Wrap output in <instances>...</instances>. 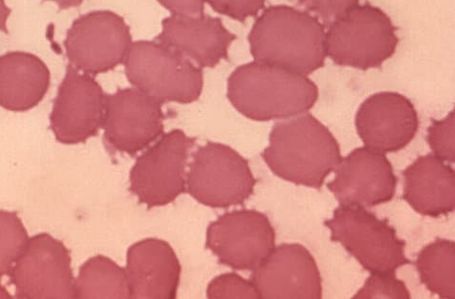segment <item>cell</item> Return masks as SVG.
<instances>
[{
	"label": "cell",
	"mask_w": 455,
	"mask_h": 299,
	"mask_svg": "<svg viewBox=\"0 0 455 299\" xmlns=\"http://www.w3.org/2000/svg\"><path fill=\"white\" fill-rule=\"evenodd\" d=\"M261 156L281 179L316 189L342 159L334 135L308 114L275 123Z\"/></svg>",
	"instance_id": "6da1fadb"
},
{
	"label": "cell",
	"mask_w": 455,
	"mask_h": 299,
	"mask_svg": "<svg viewBox=\"0 0 455 299\" xmlns=\"http://www.w3.org/2000/svg\"><path fill=\"white\" fill-rule=\"evenodd\" d=\"M325 35L324 25L309 12L272 6L253 26L251 51L257 62L308 75L324 66Z\"/></svg>",
	"instance_id": "7a4b0ae2"
},
{
	"label": "cell",
	"mask_w": 455,
	"mask_h": 299,
	"mask_svg": "<svg viewBox=\"0 0 455 299\" xmlns=\"http://www.w3.org/2000/svg\"><path fill=\"white\" fill-rule=\"evenodd\" d=\"M228 98L245 117L267 122L307 113L319 98V89L307 75L254 61L230 75Z\"/></svg>",
	"instance_id": "3957f363"
},
{
	"label": "cell",
	"mask_w": 455,
	"mask_h": 299,
	"mask_svg": "<svg viewBox=\"0 0 455 299\" xmlns=\"http://www.w3.org/2000/svg\"><path fill=\"white\" fill-rule=\"evenodd\" d=\"M398 45L391 19L373 5H356L328 27L326 56L337 65L369 70L391 59Z\"/></svg>",
	"instance_id": "277c9868"
},
{
	"label": "cell",
	"mask_w": 455,
	"mask_h": 299,
	"mask_svg": "<svg viewBox=\"0 0 455 299\" xmlns=\"http://www.w3.org/2000/svg\"><path fill=\"white\" fill-rule=\"evenodd\" d=\"M331 240L337 241L370 273H395L410 264L406 242L387 220H380L363 207L340 205L324 222Z\"/></svg>",
	"instance_id": "5b68a950"
},
{
	"label": "cell",
	"mask_w": 455,
	"mask_h": 299,
	"mask_svg": "<svg viewBox=\"0 0 455 299\" xmlns=\"http://www.w3.org/2000/svg\"><path fill=\"white\" fill-rule=\"evenodd\" d=\"M124 62L135 89L161 104H188L200 98L204 83L200 67L159 43H132Z\"/></svg>",
	"instance_id": "8992f818"
},
{
	"label": "cell",
	"mask_w": 455,
	"mask_h": 299,
	"mask_svg": "<svg viewBox=\"0 0 455 299\" xmlns=\"http://www.w3.org/2000/svg\"><path fill=\"white\" fill-rule=\"evenodd\" d=\"M257 181L248 161L233 148L216 143L201 146L188 174V193L202 205L227 209L243 205Z\"/></svg>",
	"instance_id": "52a82bcc"
},
{
	"label": "cell",
	"mask_w": 455,
	"mask_h": 299,
	"mask_svg": "<svg viewBox=\"0 0 455 299\" xmlns=\"http://www.w3.org/2000/svg\"><path fill=\"white\" fill-rule=\"evenodd\" d=\"M196 140L175 130L149 147L135 162L131 192L148 209L169 205L186 193L188 154Z\"/></svg>",
	"instance_id": "ba28073f"
},
{
	"label": "cell",
	"mask_w": 455,
	"mask_h": 299,
	"mask_svg": "<svg viewBox=\"0 0 455 299\" xmlns=\"http://www.w3.org/2000/svg\"><path fill=\"white\" fill-rule=\"evenodd\" d=\"M132 44L129 26L109 11L92 12L76 20L64 43L70 65L90 75L115 69L125 61Z\"/></svg>",
	"instance_id": "9c48e42d"
},
{
	"label": "cell",
	"mask_w": 455,
	"mask_h": 299,
	"mask_svg": "<svg viewBox=\"0 0 455 299\" xmlns=\"http://www.w3.org/2000/svg\"><path fill=\"white\" fill-rule=\"evenodd\" d=\"M70 252L49 234L28 240L13 265L10 279L20 299L76 298V279Z\"/></svg>",
	"instance_id": "30bf717a"
},
{
	"label": "cell",
	"mask_w": 455,
	"mask_h": 299,
	"mask_svg": "<svg viewBox=\"0 0 455 299\" xmlns=\"http://www.w3.org/2000/svg\"><path fill=\"white\" fill-rule=\"evenodd\" d=\"M275 230L268 217L255 210L220 216L206 234V248L220 264L240 271H254L275 248Z\"/></svg>",
	"instance_id": "8fae6325"
},
{
	"label": "cell",
	"mask_w": 455,
	"mask_h": 299,
	"mask_svg": "<svg viewBox=\"0 0 455 299\" xmlns=\"http://www.w3.org/2000/svg\"><path fill=\"white\" fill-rule=\"evenodd\" d=\"M107 95L92 75L67 67L50 115L51 130L60 143H85L103 126Z\"/></svg>",
	"instance_id": "7c38bea8"
},
{
	"label": "cell",
	"mask_w": 455,
	"mask_h": 299,
	"mask_svg": "<svg viewBox=\"0 0 455 299\" xmlns=\"http://www.w3.org/2000/svg\"><path fill=\"white\" fill-rule=\"evenodd\" d=\"M161 103L137 89L107 95L102 128L114 151L135 155L157 140L164 130Z\"/></svg>",
	"instance_id": "4fadbf2b"
},
{
	"label": "cell",
	"mask_w": 455,
	"mask_h": 299,
	"mask_svg": "<svg viewBox=\"0 0 455 299\" xmlns=\"http://www.w3.org/2000/svg\"><path fill=\"white\" fill-rule=\"evenodd\" d=\"M355 128L365 147L382 154L402 151L418 133L415 106L403 94L371 95L358 108Z\"/></svg>",
	"instance_id": "5bb4252c"
},
{
	"label": "cell",
	"mask_w": 455,
	"mask_h": 299,
	"mask_svg": "<svg viewBox=\"0 0 455 299\" xmlns=\"http://www.w3.org/2000/svg\"><path fill=\"white\" fill-rule=\"evenodd\" d=\"M260 298L320 299L323 285L314 256L301 244L274 248L251 276Z\"/></svg>",
	"instance_id": "9a60e30c"
},
{
	"label": "cell",
	"mask_w": 455,
	"mask_h": 299,
	"mask_svg": "<svg viewBox=\"0 0 455 299\" xmlns=\"http://www.w3.org/2000/svg\"><path fill=\"white\" fill-rule=\"evenodd\" d=\"M336 178L327 185L340 205L371 208L390 201L397 179L390 161L367 147L341 159Z\"/></svg>",
	"instance_id": "2e32d148"
},
{
	"label": "cell",
	"mask_w": 455,
	"mask_h": 299,
	"mask_svg": "<svg viewBox=\"0 0 455 299\" xmlns=\"http://www.w3.org/2000/svg\"><path fill=\"white\" fill-rule=\"evenodd\" d=\"M235 38L219 19L172 15L163 21L158 43L201 69L227 59Z\"/></svg>",
	"instance_id": "e0dca14e"
},
{
	"label": "cell",
	"mask_w": 455,
	"mask_h": 299,
	"mask_svg": "<svg viewBox=\"0 0 455 299\" xmlns=\"http://www.w3.org/2000/svg\"><path fill=\"white\" fill-rule=\"evenodd\" d=\"M131 298L173 299L181 265L168 242L148 239L133 244L127 255Z\"/></svg>",
	"instance_id": "ac0fdd59"
},
{
	"label": "cell",
	"mask_w": 455,
	"mask_h": 299,
	"mask_svg": "<svg viewBox=\"0 0 455 299\" xmlns=\"http://www.w3.org/2000/svg\"><path fill=\"white\" fill-rule=\"evenodd\" d=\"M403 174V199L413 210L434 217L454 211L455 173L443 160L420 156Z\"/></svg>",
	"instance_id": "d6986e66"
},
{
	"label": "cell",
	"mask_w": 455,
	"mask_h": 299,
	"mask_svg": "<svg viewBox=\"0 0 455 299\" xmlns=\"http://www.w3.org/2000/svg\"><path fill=\"white\" fill-rule=\"evenodd\" d=\"M51 83L45 63L35 54L12 51L0 57V106L23 113L44 100Z\"/></svg>",
	"instance_id": "ffe728a7"
},
{
	"label": "cell",
	"mask_w": 455,
	"mask_h": 299,
	"mask_svg": "<svg viewBox=\"0 0 455 299\" xmlns=\"http://www.w3.org/2000/svg\"><path fill=\"white\" fill-rule=\"evenodd\" d=\"M131 297L127 271L110 258L96 256L81 266L76 279V298L127 299Z\"/></svg>",
	"instance_id": "44dd1931"
},
{
	"label": "cell",
	"mask_w": 455,
	"mask_h": 299,
	"mask_svg": "<svg viewBox=\"0 0 455 299\" xmlns=\"http://www.w3.org/2000/svg\"><path fill=\"white\" fill-rule=\"evenodd\" d=\"M416 266L426 288L441 298H455V243L436 239L418 255Z\"/></svg>",
	"instance_id": "7402d4cb"
},
{
	"label": "cell",
	"mask_w": 455,
	"mask_h": 299,
	"mask_svg": "<svg viewBox=\"0 0 455 299\" xmlns=\"http://www.w3.org/2000/svg\"><path fill=\"white\" fill-rule=\"evenodd\" d=\"M28 240L29 237L18 214L0 210V279L10 275Z\"/></svg>",
	"instance_id": "603a6c76"
},
{
	"label": "cell",
	"mask_w": 455,
	"mask_h": 299,
	"mask_svg": "<svg viewBox=\"0 0 455 299\" xmlns=\"http://www.w3.org/2000/svg\"><path fill=\"white\" fill-rule=\"evenodd\" d=\"M355 299H410L411 294L403 281L396 279L395 273H371L363 287Z\"/></svg>",
	"instance_id": "cb8c5ba5"
},
{
	"label": "cell",
	"mask_w": 455,
	"mask_h": 299,
	"mask_svg": "<svg viewBox=\"0 0 455 299\" xmlns=\"http://www.w3.org/2000/svg\"><path fill=\"white\" fill-rule=\"evenodd\" d=\"M455 115L452 111L443 120H433L428 130L427 142H428L434 155L444 161L453 164L455 161Z\"/></svg>",
	"instance_id": "d4e9b609"
},
{
	"label": "cell",
	"mask_w": 455,
	"mask_h": 299,
	"mask_svg": "<svg viewBox=\"0 0 455 299\" xmlns=\"http://www.w3.org/2000/svg\"><path fill=\"white\" fill-rule=\"evenodd\" d=\"M206 294L211 299L260 298L251 280H246L234 273L220 275L214 279L210 283Z\"/></svg>",
	"instance_id": "484cf974"
},
{
	"label": "cell",
	"mask_w": 455,
	"mask_h": 299,
	"mask_svg": "<svg viewBox=\"0 0 455 299\" xmlns=\"http://www.w3.org/2000/svg\"><path fill=\"white\" fill-rule=\"evenodd\" d=\"M294 2L314 13V17L318 19L326 28L358 5L360 0H294Z\"/></svg>",
	"instance_id": "4316f807"
},
{
	"label": "cell",
	"mask_w": 455,
	"mask_h": 299,
	"mask_svg": "<svg viewBox=\"0 0 455 299\" xmlns=\"http://www.w3.org/2000/svg\"><path fill=\"white\" fill-rule=\"evenodd\" d=\"M216 12L239 21L255 17L267 0H204Z\"/></svg>",
	"instance_id": "83f0119b"
},
{
	"label": "cell",
	"mask_w": 455,
	"mask_h": 299,
	"mask_svg": "<svg viewBox=\"0 0 455 299\" xmlns=\"http://www.w3.org/2000/svg\"><path fill=\"white\" fill-rule=\"evenodd\" d=\"M176 16L195 17L203 15L204 0H158Z\"/></svg>",
	"instance_id": "f1b7e54d"
},
{
	"label": "cell",
	"mask_w": 455,
	"mask_h": 299,
	"mask_svg": "<svg viewBox=\"0 0 455 299\" xmlns=\"http://www.w3.org/2000/svg\"><path fill=\"white\" fill-rule=\"evenodd\" d=\"M11 9L6 5L5 0H0V32L7 33V21Z\"/></svg>",
	"instance_id": "f546056e"
},
{
	"label": "cell",
	"mask_w": 455,
	"mask_h": 299,
	"mask_svg": "<svg viewBox=\"0 0 455 299\" xmlns=\"http://www.w3.org/2000/svg\"><path fill=\"white\" fill-rule=\"evenodd\" d=\"M57 4L60 9L66 10L81 5L85 0H46Z\"/></svg>",
	"instance_id": "4dcf8cb0"
},
{
	"label": "cell",
	"mask_w": 455,
	"mask_h": 299,
	"mask_svg": "<svg viewBox=\"0 0 455 299\" xmlns=\"http://www.w3.org/2000/svg\"><path fill=\"white\" fill-rule=\"evenodd\" d=\"M0 298L11 299L12 298L9 292L0 284Z\"/></svg>",
	"instance_id": "1f68e13d"
}]
</instances>
